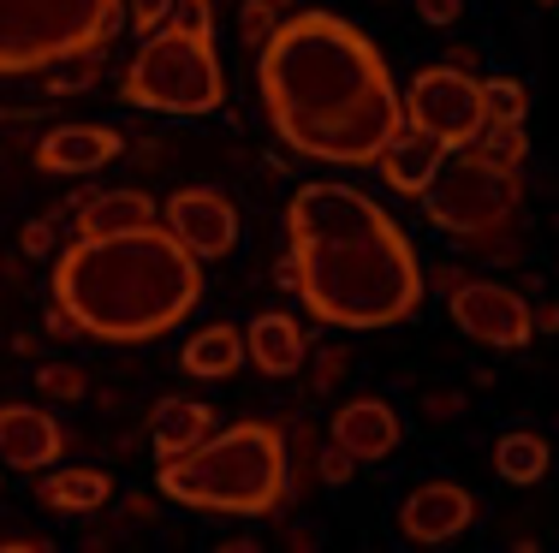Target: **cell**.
<instances>
[{
	"instance_id": "ab89813d",
	"label": "cell",
	"mask_w": 559,
	"mask_h": 553,
	"mask_svg": "<svg viewBox=\"0 0 559 553\" xmlns=\"http://www.w3.org/2000/svg\"><path fill=\"white\" fill-rule=\"evenodd\" d=\"M536 7H559V0H536Z\"/></svg>"
},
{
	"instance_id": "5bb4252c",
	"label": "cell",
	"mask_w": 559,
	"mask_h": 553,
	"mask_svg": "<svg viewBox=\"0 0 559 553\" xmlns=\"http://www.w3.org/2000/svg\"><path fill=\"white\" fill-rule=\"evenodd\" d=\"M119 149H126V137H119L114 125H55L43 143H36V167L43 173H102L108 161H119Z\"/></svg>"
},
{
	"instance_id": "d6986e66",
	"label": "cell",
	"mask_w": 559,
	"mask_h": 553,
	"mask_svg": "<svg viewBox=\"0 0 559 553\" xmlns=\"http://www.w3.org/2000/svg\"><path fill=\"white\" fill-rule=\"evenodd\" d=\"M185 375H197V381H226V375H238V363H245V334L238 327H203V334H191L185 339Z\"/></svg>"
},
{
	"instance_id": "f35d334b",
	"label": "cell",
	"mask_w": 559,
	"mask_h": 553,
	"mask_svg": "<svg viewBox=\"0 0 559 553\" xmlns=\"http://www.w3.org/2000/svg\"><path fill=\"white\" fill-rule=\"evenodd\" d=\"M459 280H464V274L452 268V262H447V268H435V286H441V292H452V286H459Z\"/></svg>"
},
{
	"instance_id": "6da1fadb",
	"label": "cell",
	"mask_w": 559,
	"mask_h": 553,
	"mask_svg": "<svg viewBox=\"0 0 559 553\" xmlns=\"http://www.w3.org/2000/svg\"><path fill=\"white\" fill-rule=\"evenodd\" d=\"M269 125L286 149L322 167H369L405 125L381 48L340 12H292L257 48Z\"/></svg>"
},
{
	"instance_id": "e0dca14e",
	"label": "cell",
	"mask_w": 559,
	"mask_h": 553,
	"mask_svg": "<svg viewBox=\"0 0 559 553\" xmlns=\"http://www.w3.org/2000/svg\"><path fill=\"white\" fill-rule=\"evenodd\" d=\"M78 239H96V232H131V227H155V203L143 191H90L72 215Z\"/></svg>"
},
{
	"instance_id": "484cf974",
	"label": "cell",
	"mask_w": 559,
	"mask_h": 553,
	"mask_svg": "<svg viewBox=\"0 0 559 553\" xmlns=\"http://www.w3.org/2000/svg\"><path fill=\"white\" fill-rule=\"evenodd\" d=\"M274 24H280L274 0H245V7H238V36H245V48H262L274 36Z\"/></svg>"
},
{
	"instance_id": "8d00e7d4",
	"label": "cell",
	"mask_w": 559,
	"mask_h": 553,
	"mask_svg": "<svg viewBox=\"0 0 559 553\" xmlns=\"http://www.w3.org/2000/svg\"><path fill=\"white\" fill-rule=\"evenodd\" d=\"M447 65H459V72H476V77H483V65H476V55H471V48H452V55H447Z\"/></svg>"
},
{
	"instance_id": "5b68a950",
	"label": "cell",
	"mask_w": 559,
	"mask_h": 553,
	"mask_svg": "<svg viewBox=\"0 0 559 553\" xmlns=\"http://www.w3.org/2000/svg\"><path fill=\"white\" fill-rule=\"evenodd\" d=\"M119 0H0V77L102 55L119 36Z\"/></svg>"
},
{
	"instance_id": "4dcf8cb0",
	"label": "cell",
	"mask_w": 559,
	"mask_h": 553,
	"mask_svg": "<svg viewBox=\"0 0 559 553\" xmlns=\"http://www.w3.org/2000/svg\"><path fill=\"white\" fill-rule=\"evenodd\" d=\"M345 369H352V358H345L340 346H328L322 358H316V393H334V381L345 375Z\"/></svg>"
},
{
	"instance_id": "ac0fdd59",
	"label": "cell",
	"mask_w": 559,
	"mask_h": 553,
	"mask_svg": "<svg viewBox=\"0 0 559 553\" xmlns=\"http://www.w3.org/2000/svg\"><path fill=\"white\" fill-rule=\"evenodd\" d=\"M209 429H215V405L185 399V393L162 399V405H155V417H150V434H155V453H162V458L185 453V446H197Z\"/></svg>"
},
{
	"instance_id": "30bf717a",
	"label": "cell",
	"mask_w": 559,
	"mask_h": 553,
	"mask_svg": "<svg viewBox=\"0 0 559 553\" xmlns=\"http://www.w3.org/2000/svg\"><path fill=\"white\" fill-rule=\"evenodd\" d=\"M162 227L191 250L197 262H221L238 250V208L226 191H215V184H185V191H173L167 208H162Z\"/></svg>"
},
{
	"instance_id": "2e32d148",
	"label": "cell",
	"mask_w": 559,
	"mask_h": 553,
	"mask_svg": "<svg viewBox=\"0 0 559 553\" xmlns=\"http://www.w3.org/2000/svg\"><path fill=\"white\" fill-rule=\"evenodd\" d=\"M245 358L257 363L262 375L286 381L304 369V358H310V339H304V327L292 322V315H257L250 334H245Z\"/></svg>"
},
{
	"instance_id": "d590c367",
	"label": "cell",
	"mask_w": 559,
	"mask_h": 553,
	"mask_svg": "<svg viewBox=\"0 0 559 553\" xmlns=\"http://www.w3.org/2000/svg\"><path fill=\"white\" fill-rule=\"evenodd\" d=\"M530 322L536 334H559V304H530Z\"/></svg>"
},
{
	"instance_id": "7a4b0ae2",
	"label": "cell",
	"mask_w": 559,
	"mask_h": 553,
	"mask_svg": "<svg viewBox=\"0 0 559 553\" xmlns=\"http://www.w3.org/2000/svg\"><path fill=\"white\" fill-rule=\"evenodd\" d=\"M286 256L304 310L328 327H399L423 304V262L405 227L369 191L310 179L286 203Z\"/></svg>"
},
{
	"instance_id": "603a6c76",
	"label": "cell",
	"mask_w": 559,
	"mask_h": 553,
	"mask_svg": "<svg viewBox=\"0 0 559 553\" xmlns=\"http://www.w3.org/2000/svg\"><path fill=\"white\" fill-rule=\"evenodd\" d=\"M530 113V89L518 77H483V125L488 120H524Z\"/></svg>"
},
{
	"instance_id": "1f68e13d",
	"label": "cell",
	"mask_w": 559,
	"mask_h": 553,
	"mask_svg": "<svg viewBox=\"0 0 559 553\" xmlns=\"http://www.w3.org/2000/svg\"><path fill=\"white\" fill-rule=\"evenodd\" d=\"M19 244H24V256H55V220H31Z\"/></svg>"
},
{
	"instance_id": "d4e9b609",
	"label": "cell",
	"mask_w": 559,
	"mask_h": 553,
	"mask_svg": "<svg viewBox=\"0 0 559 553\" xmlns=\"http://www.w3.org/2000/svg\"><path fill=\"white\" fill-rule=\"evenodd\" d=\"M36 387H43L48 399H84L90 381H84V369H78V363H43V369H36Z\"/></svg>"
},
{
	"instance_id": "8fae6325",
	"label": "cell",
	"mask_w": 559,
	"mask_h": 553,
	"mask_svg": "<svg viewBox=\"0 0 559 553\" xmlns=\"http://www.w3.org/2000/svg\"><path fill=\"white\" fill-rule=\"evenodd\" d=\"M476 524V494L464 482H417L405 500H399V530L405 542H423V548H441V542H459L464 530Z\"/></svg>"
},
{
	"instance_id": "7402d4cb",
	"label": "cell",
	"mask_w": 559,
	"mask_h": 553,
	"mask_svg": "<svg viewBox=\"0 0 559 553\" xmlns=\"http://www.w3.org/2000/svg\"><path fill=\"white\" fill-rule=\"evenodd\" d=\"M476 149L483 155H495V161H506V167H524L530 161V137H524V120H488L483 131H476Z\"/></svg>"
},
{
	"instance_id": "277c9868",
	"label": "cell",
	"mask_w": 559,
	"mask_h": 553,
	"mask_svg": "<svg viewBox=\"0 0 559 553\" xmlns=\"http://www.w3.org/2000/svg\"><path fill=\"white\" fill-rule=\"evenodd\" d=\"M162 494L215 518H269L292 494V453L274 423L209 429L197 446L162 458Z\"/></svg>"
},
{
	"instance_id": "9a60e30c",
	"label": "cell",
	"mask_w": 559,
	"mask_h": 553,
	"mask_svg": "<svg viewBox=\"0 0 559 553\" xmlns=\"http://www.w3.org/2000/svg\"><path fill=\"white\" fill-rule=\"evenodd\" d=\"M66 453V429L36 405H0V465L48 470Z\"/></svg>"
},
{
	"instance_id": "836d02e7",
	"label": "cell",
	"mask_w": 559,
	"mask_h": 553,
	"mask_svg": "<svg viewBox=\"0 0 559 553\" xmlns=\"http://www.w3.org/2000/svg\"><path fill=\"white\" fill-rule=\"evenodd\" d=\"M286 548L316 553V548H322V530H316V524H292V530H286Z\"/></svg>"
},
{
	"instance_id": "cb8c5ba5",
	"label": "cell",
	"mask_w": 559,
	"mask_h": 553,
	"mask_svg": "<svg viewBox=\"0 0 559 553\" xmlns=\"http://www.w3.org/2000/svg\"><path fill=\"white\" fill-rule=\"evenodd\" d=\"M48 89L55 96H78V89H90L102 77V55H72V60H60V65H48Z\"/></svg>"
},
{
	"instance_id": "4316f807",
	"label": "cell",
	"mask_w": 559,
	"mask_h": 553,
	"mask_svg": "<svg viewBox=\"0 0 559 553\" xmlns=\"http://www.w3.org/2000/svg\"><path fill=\"white\" fill-rule=\"evenodd\" d=\"M167 24L185 36H215V0H173Z\"/></svg>"
},
{
	"instance_id": "74e56055",
	"label": "cell",
	"mask_w": 559,
	"mask_h": 553,
	"mask_svg": "<svg viewBox=\"0 0 559 553\" xmlns=\"http://www.w3.org/2000/svg\"><path fill=\"white\" fill-rule=\"evenodd\" d=\"M126 512H131V518H138V524H143V518H150V512H155V506H150V494H131V500H126Z\"/></svg>"
},
{
	"instance_id": "4fadbf2b",
	"label": "cell",
	"mask_w": 559,
	"mask_h": 553,
	"mask_svg": "<svg viewBox=\"0 0 559 553\" xmlns=\"http://www.w3.org/2000/svg\"><path fill=\"white\" fill-rule=\"evenodd\" d=\"M441 161H447V143L441 137H429V131H417V125H399L388 143H381V155L369 167H376V179L388 184L393 196H423L429 191V179L441 173Z\"/></svg>"
},
{
	"instance_id": "e575fe53",
	"label": "cell",
	"mask_w": 559,
	"mask_h": 553,
	"mask_svg": "<svg viewBox=\"0 0 559 553\" xmlns=\"http://www.w3.org/2000/svg\"><path fill=\"white\" fill-rule=\"evenodd\" d=\"M0 553H48L43 536H0Z\"/></svg>"
},
{
	"instance_id": "d6a6232c",
	"label": "cell",
	"mask_w": 559,
	"mask_h": 553,
	"mask_svg": "<svg viewBox=\"0 0 559 553\" xmlns=\"http://www.w3.org/2000/svg\"><path fill=\"white\" fill-rule=\"evenodd\" d=\"M423 411H429L435 423H447V417H459V411H464V393H441V387H435L429 399H423Z\"/></svg>"
},
{
	"instance_id": "ffe728a7",
	"label": "cell",
	"mask_w": 559,
	"mask_h": 553,
	"mask_svg": "<svg viewBox=\"0 0 559 553\" xmlns=\"http://www.w3.org/2000/svg\"><path fill=\"white\" fill-rule=\"evenodd\" d=\"M36 500L48 512H66V518H90V512H102L114 500V482L102 470H60V477H43Z\"/></svg>"
},
{
	"instance_id": "ba28073f",
	"label": "cell",
	"mask_w": 559,
	"mask_h": 553,
	"mask_svg": "<svg viewBox=\"0 0 559 553\" xmlns=\"http://www.w3.org/2000/svg\"><path fill=\"white\" fill-rule=\"evenodd\" d=\"M399 108H405V125L441 137L447 149L471 143L483 131V77L459 72V65H423L405 89H399Z\"/></svg>"
},
{
	"instance_id": "7c38bea8",
	"label": "cell",
	"mask_w": 559,
	"mask_h": 553,
	"mask_svg": "<svg viewBox=\"0 0 559 553\" xmlns=\"http://www.w3.org/2000/svg\"><path fill=\"white\" fill-rule=\"evenodd\" d=\"M328 441L345 446L357 465H381V458L399 453V441H405V423H399V411H393L388 399L364 393V399H345L340 411H334V423H328Z\"/></svg>"
},
{
	"instance_id": "3957f363",
	"label": "cell",
	"mask_w": 559,
	"mask_h": 553,
	"mask_svg": "<svg viewBox=\"0 0 559 553\" xmlns=\"http://www.w3.org/2000/svg\"><path fill=\"white\" fill-rule=\"evenodd\" d=\"M48 286L78 334L108 339V346H143V339L173 334L197 310L203 262L155 220V227L96 232V239L66 244Z\"/></svg>"
},
{
	"instance_id": "52a82bcc",
	"label": "cell",
	"mask_w": 559,
	"mask_h": 553,
	"mask_svg": "<svg viewBox=\"0 0 559 553\" xmlns=\"http://www.w3.org/2000/svg\"><path fill=\"white\" fill-rule=\"evenodd\" d=\"M518 208H524V167H506L495 155H483L476 143H459L447 149L441 173L423 191V215H429L435 232L464 244H483L512 232Z\"/></svg>"
},
{
	"instance_id": "83f0119b",
	"label": "cell",
	"mask_w": 559,
	"mask_h": 553,
	"mask_svg": "<svg viewBox=\"0 0 559 553\" xmlns=\"http://www.w3.org/2000/svg\"><path fill=\"white\" fill-rule=\"evenodd\" d=\"M119 7H126V24L138 36H155L167 24V12H173V0H119Z\"/></svg>"
},
{
	"instance_id": "44dd1931",
	"label": "cell",
	"mask_w": 559,
	"mask_h": 553,
	"mask_svg": "<svg viewBox=\"0 0 559 553\" xmlns=\"http://www.w3.org/2000/svg\"><path fill=\"white\" fill-rule=\"evenodd\" d=\"M495 470L512 482V489H536V482L554 470V446L542 441L536 429H506L495 441Z\"/></svg>"
},
{
	"instance_id": "9c48e42d",
	"label": "cell",
	"mask_w": 559,
	"mask_h": 553,
	"mask_svg": "<svg viewBox=\"0 0 559 553\" xmlns=\"http://www.w3.org/2000/svg\"><path fill=\"white\" fill-rule=\"evenodd\" d=\"M447 310L476 346H495V351H518V346H530V334H536L530 298L512 292V286H500V280H459L447 292Z\"/></svg>"
},
{
	"instance_id": "8992f818",
	"label": "cell",
	"mask_w": 559,
	"mask_h": 553,
	"mask_svg": "<svg viewBox=\"0 0 559 553\" xmlns=\"http://www.w3.org/2000/svg\"><path fill=\"white\" fill-rule=\"evenodd\" d=\"M119 96L131 108L179 113V120L215 113L226 101V65L215 55V36H185L162 24L155 36H143L131 65L119 72Z\"/></svg>"
},
{
	"instance_id": "f1b7e54d",
	"label": "cell",
	"mask_w": 559,
	"mask_h": 553,
	"mask_svg": "<svg viewBox=\"0 0 559 553\" xmlns=\"http://www.w3.org/2000/svg\"><path fill=\"white\" fill-rule=\"evenodd\" d=\"M352 470H357V458L345 453V446H334V441L316 453V477H322V482H352Z\"/></svg>"
},
{
	"instance_id": "f546056e",
	"label": "cell",
	"mask_w": 559,
	"mask_h": 553,
	"mask_svg": "<svg viewBox=\"0 0 559 553\" xmlns=\"http://www.w3.org/2000/svg\"><path fill=\"white\" fill-rule=\"evenodd\" d=\"M464 12V0H417V19L429 24V31H452Z\"/></svg>"
}]
</instances>
